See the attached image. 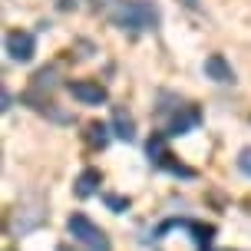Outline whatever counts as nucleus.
<instances>
[{
	"label": "nucleus",
	"mask_w": 251,
	"mask_h": 251,
	"mask_svg": "<svg viewBox=\"0 0 251 251\" xmlns=\"http://www.w3.org/2000/svg\"><path fill=\"white\" fill-rule=\"evenodd\" d=\"M66 231H70L73 245H60L56 251H113L109 235L83 212H73L66 218Z\"/></svg>",
	"instance_id": "obj_1"
},
{
	"label": "nucleus",
	"mask_w": 251,
	"mask_h": 251,
	"mask_svg": "<svg viewBox=\"0 0 251 251\" xmlns=\"http://www.w3.org/2000/svg\"><path fill=\"white\" fill-rule=\"evenodd\" d=\"M113 24L119 30H129V33H149V30H159L162 10L155 0H126L113 13Z\"/></svg>",
	"instance_id": "obj_2"
},
{
	"label": "nucleus",
	"mask_w": 251,
	"mask_h": 251,
	"mask_svg": "<svg viewBox=\"0 0 251 251\" xmlns=\"http://www.w3.org/2000/svg\"><path fill=\"white\" fill-rule=\"evenodd\" d=\"M159 119H162V132L169 139H176V136H188L192 129H199L201 109L195 102L172 96V106H159Z\"/></svg>",
	"instance_id": "obj_3"
},
{
	"label": "nucleus",
	"mask_w": 251,
	"mask_h": 251,
	"mask_svg": "<svg viewBox=\"0 0 251 251\" xmlns=\"http://www.w3.org/2000/svg\"><path fill=\"white\" fill-rule=\"evenodd\" d=\"M47 218H50V212H47V201L43 199H24L10 212L7 228H10L13 238H26V235H33V231H40L47 225Z\"/></svg>",
	"instance_id": "obj_4"
},
{
	"label": "nucleus",
	"mask_w": 251,
	"mask_h": 251,
	"mask_svg": "<svg viewBox=\"0 0 251 251\" xmlns=\"http://www.w3.org/2000/svg\"><path fill=\"white\" fill-rule=\"evenodd\" d=\"M165 139H169V136H165L162 129L149 136V142H146V155H149V162L155 165V169H162V172H172V176H178V178H195L199 172L178 162L176 155L169 152V146H165Z\"/></svg>",
	"instance_id": "obj_5"
},
{
	"label": "nucleus",
	"mask_w": 251,
	"mask_h": 251,
	"mask_svg": "<svg viewBox=\"0 0 251 251\" xmlns=\"http://www.w3.org/2000/svg\"><path fill=\"white\" fill-rule=\"evenodd\" d=\"M3 50H7V56L13 63H30L33 53H37V37L30 30L13 26V30H7V37H3Z\"/></svg>",
	"instance_id": "obj_6"
},
{
	"label": "nucleus",
	"mask_w": 251,
	"mask_h": 251,
	"mask_svg": "<svg viewBox=\"0 0 251 251\" xmlns=\"http://www.w3.org/2000/svg\"><path fill=\"white\" fill-rule=\"evenodd\" d=\"M66 89H70V96H73L76 102H83V106H102V102L109 100V89L102 86L100 79H70Z\"/></svg>",
	"instance_id": "obj_7"
},
{
	"label": "nucleus",
	"mask_w": 251,
	"mask_h": 251,
	"mask_svg": "<svg viewBox=\"0 0 251 251\" xmlns=\"http://www.w3.org/2000/svg\"><path fill=\"white\" fill-rule=\"evenodd\" d=\"M201 70H205V76H208L212 83H222V86H235V83H238L235 66H231L222 53H212V56L205 60V66H201Z\"/></svg>",
	"instance_id": "obj_8"
},
{
	"label": "nucleus",
	"mask_w": 251,
	"mask_h": 251,
	"mask_svg": "<svg viewBox=\"0 0 251 251\" xmlns=\"http://www.w3.org/2000/svg\"><path fill=\"white\" fill-rule=\"evenodd\" d=\"M102 185V172L100 169H83L79 176L73 178V195L76 199H93Z\"/></svg>",
	"instance_id": "obj_9"
},
{
	"label": "nucleus",
	"mask_w": 251,
	"mask_h": 251,
	"mask_svg": "<svg viewBox=\"0 0 251 251\" xmlns=\"http://www.w3.org/2000/svg\"><path fill=\"white\" fill-rule=\"evenodd\" d=\"M113 136L123 139V142H136V119H132V113L126 109V106H116L113 109Z\"/></svg>",
	"instance_id": "obj_10"
},
{
	"label": "nucleus",
	"mask_w": 251,
	"mask_h": 251,
	"mask_svg": "<svg viewBox=\"0 0 251 251\" xmlns=\"http://www.w3.org/2000/svg\"><path fill=\"white\" fill-rule=\"evenodd\" d=\"M185 231L192 235V241H195V248H199V251H205L215 241V225H205V222H192V218H188Z\"/></svg>",
	"instance_id": "obj_11"
},
{
	"label": "nucleus",
	"mask_w": 251,
	"mask_h": 251,
	"mask_svg": "<svg viewBox=\"0 0 251 251\" xmlns=\"http://www.w3.org/2000/svg\"><path fill=\"white\" fill-rule=\"evenodd\" d=\"M109 139H113V126H106V123H89L86 126V142L93 149H106Z\"/></svg>",
	"instance_id": "obj_12"
},
{
	"label": "nucleus",
	"mask_w": 251,
	"mask_h": 251,
	"mask_svg": "<svg viewBox=\"0 0 251 251\" xmlns=\"http://www.w3.org/2000/svg\"><path fill=\"white\" fill-rule=\"evenodd\" d=\"M102 201H106V208H109L113 215L129 212V205H132V199H129V195H116V192H102Z\"/></svg>",
	"instance_id": "obj_13"
},
{
	"label": "nucleus",
	"mask_w": 251,
	"mask_h": 251,
	"mask_svg": "<svg viewBox=\"0 0 251 251\" xmlns=\"http://www.w3.org/2000/svg\"><path fill=\"white\" fill-rule=\"evenodd\" d=\"M235 165H238V172H241V176H248V178H251V146H245V149L238 152Z\"/></svg>",
	"instance_id": "obj_14"
},
{
	"label": "nucleus",
	"mask_w": 251,
	"mask_h": 251,
	"mask_svg": "<svg viewBox=\"0 0 251 251\" xmlns=\"http://www.w3.org/2000/svg\"><path fill=\"white\" fill-rule=\"evenodd\" d=\"M10 102H13V96H10V93H7V89H3V106H0V109L7 113V109H10Z\"/></svg>",
	"instance_id": "obj_15"
},
{
	"label": "nucleus",
	"mask_w": 251,
	"mask_h": 251,
	"mask_svg": "<svg viewBox=\"0 0 251 251\" xmlns=\"http://www.w3.org/2000/svg\"><path fill=\"white\" fill-rule=\"evenodd\" d=\"M116 0H93V7H113Z\"/></svg>",
	"instance_id": "obj_16"
},
{
	"label": "nucleus",
	"mask_w": 251,
	"mask_h": 251,
	"mask_svg": "<svg viewBox=\"0 0 251 251\" xmlns=\"http://www.w3.org/2000/svg\"><path fill=\"white\" fill-rule=\"evenodd\" d=\"M182 3H185V7H199V0H182Z\"/></svg>",
	"instance_id": "obj_17"
},
{
	"label": "nucleus",
	"mask_w": 251,
	"mask_h": 251,
	"mask_svg": "<svg viewBox=\"0 0 251 251\" xmlns=\"http://www.w3.org/2000/svg\"><path fill=\"white\" fill-rule=\"evenodd\" d=\"M205 251H231V248H205Z\"/></svg>",
	"instance_id": "obj_18"
}]
</instances>
